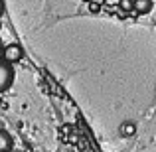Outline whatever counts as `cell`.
Listing matches in <instances>:
<instances>
[{
  "mask_svg": "<svg viewBox=\"0 0 156 152\" xmlns=\"http://www.w3.org/2000/svg\"><path fill=\"white\" fill-rule=\"evenodd\" d=\"M14 81V67L10 61H6L4 57H0V93H4Z\"/></svg>",
  "mask_w": 156,
  "mask_h": 152,
  "instance_id": "cell-1",
  "label": "cell"
},
{
  "mask_svg": "<svg viewBox=\"0 0 156 152\" xmlns=\"http://www.w3.org/2000/svg\"><path fill=\"white\" fill-rule=\"evenodd\" d=\"M2 57H4L6 61H10V63H18V61H22V59H24V50H22V46H20V44H16V42L4 46Z\"/></svg>",
  "mask_w": 156,
  "mask_h": 152,
  "instance_id": "cell-2",
  "label": "cell"
},
{
  "mask_svg": "<svg viewBox=\"0 0 156 152\" xmlns=\"http://www.w3.org/2000/svg\"><path fill=\"white\" fill-rule=\"evenodd\" d=\"M133 10H136L138 14H148V12L152 10V2H150V0H134Z\"/></svg>",
  "mask_w": 156,
  "mask_h": 152,
  "instance_id": "cell-3",
  "label": "cell"
},
{
  "mask_svg": "<svg viewBox=\"0 0 156 152\" xmlns=\"http://www.w3.org/2000/svg\"><path fill=\"white\" fill-rule=\"evenodd\" d=\"M12 136L6 133V130L0 129V152H6V150H12Z\"/></svg>",
  "mask_w": 156,
  "mask_h": 152,
  "instance_id": "cell-4",
  "label": "cell"
},
{
  "mask_svg": "<svg viewBox=\"0 0 156 152\" xmlns=\"http://www.w3.org/2000/svg\"><path fill=\"white\" fill-rule=\"evenodd\" d=\"M133 2H134V0H121L119 6H121L122 10H133Z\"/></svg>",
  "mask_w": 156,
  "mask_h": 152,
  "instance_id": "cell-5",
  "label": "cell"
},
{
  "mask_svg": "<svg viewBox=\"0 0 156 152\" xmlns=\"http://www.w3.org/2000/svg\"><path fill=\"white\" fill-rule=\"evenodd\" d=\"M122 130H125V133H129V134H133L134 133V126L133 125H125V126H122Z\"/></svg>",
  "mask_w": 156,
  "mask_h": 152,
  "instance_id": "cell-6",
  "label": "cell"
},
{
  "mask_svg": "<svg viewBox=\"0 0 156 152\" xmlns=\"http://www.w3.org/2000/svg\"><path fill=\"white\" fill-rule=\"evenodd\" d=\"M2 12H4V2L0 0V16H2Z\"/></svg>",
  "mask_w": 156,
  "mask_h": 152,
  "instance_id": "cell-7",
  "label": "cell"
},
{
  "mask_svg": "<svg viewBox=\"0 0 156 152\" xmlns=\"http://www.w3.org/2000/svg\"><path fill=\"white\" fill-rule=\"evenodd\" d=\"M85 2H91V0H85Z\"/></svg>",
  "mask_w": 156,
  "mask_h": 152,
  "instance_id": "cell-8",
  "label": "cell"
},
{
  "mask_svg": "<svg viewBox=\"0 0 156 152\" xmlns=\"http://www.w3.org/2000/svg\"><path fill=\"white\" fill-rule=\"evenodd\" d=\"M0 26H2V24H0Z\"/></svg>",
  "mask_w": 156,
  "mask_h": 152,
  "instance_id": "cell-9",
  "label": "cell"
}]
</instances>
